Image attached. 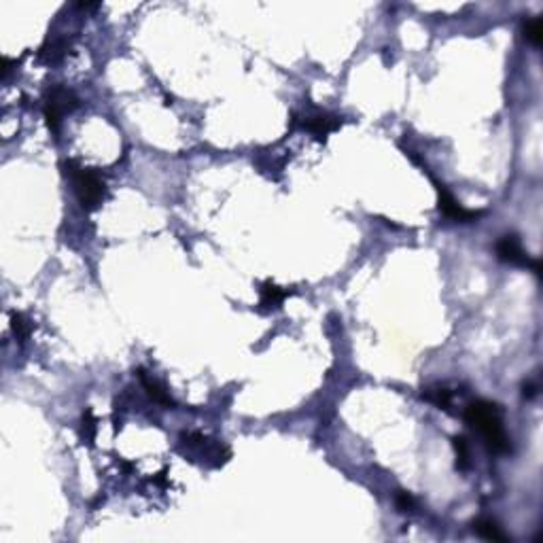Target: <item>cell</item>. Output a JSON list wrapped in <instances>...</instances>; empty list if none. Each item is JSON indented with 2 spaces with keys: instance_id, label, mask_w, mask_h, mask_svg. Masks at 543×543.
<instances>
[{
  "instance_id": "cell-4",
  "label": "cell",
  "mask_w": 543,
  "mask_h": 543,
  "mask_svg": "<svg viewBox=\"0 0 543 543\" xmlns=\"http://www.w3.org/2000/svg\"><path fill=\"white\" fill-rule=\"evenodd\" d=\"M433 183H435V189H437L439 210H441V214H446L448 219L459 221V223H471V221H475V219H480V217L484 214L482 210H467V208H463V206L457 202V198L446 189L443 183H437L435 178H433Z\"/></svg>"
},
{
  "instance_id": "cell-16",
  "label": "cell",
  "mask_w": 543,
  "mask_h": 543,
  "mask_svg": "<svg viewBox=\"0 0 543 543\" xmlns=\"http://www.w3.org/2000/svg\"><path fill=\"white\" fill-rule=\"evenodd\" d=\"M395 503H397V510H399V512H412V510L416 507L414 496H412L410 492H405V490H399V492L395 494Z\"/></svg>"
},
{
  "instance_id": "cell-10",
  "label": "cell",
  "mask_w": 543,
  "mask_h": 543,
  "mask_svg": "<svg viewBox=\"0 0 543 543\" xmlns=\"http://www.w3.org/2000/svg\"><path fill=\"white\" fill-rule=\"evenodd\" d=\"M287 297H289V291L278 287L276 283L267 281V283L261 285V308H265V310L281 308Z\"/></svg>"
},
{
  "instance_id": "cell-13",
  "label": "cell",
  "mask_w": 543,
  "mask_h": 543,
  "mask_svg": "<svg viewBox=\"0 0 543 543\" xmlns=\"http://www.w3.org/2000/svg\"><path fill=\"white\" fill-rule=\"evenodd\" d=\"M423 399L431 401L435 407L439 410H450V403H452V393L446 386H435V388H427L423 393Z\"/></svg>"
},
{
  "instance_id": "cell-18",
  "label": "cell",
  "mask_w": 543,
  "mask_h": 543,
  "mask_svg": "<svg viewBox=\"0 0 543 543\" xmlns=\"http://www.w3.org/2000/svg\"><path fill=\"white\" fill-rule=\"evenodd\" d=\"M535 395H537V386L535 384H524V397L533 399Z\"/></svg>"
},
{
  "instance_id": "cell-6",
  "label": "cell",
  "mask_w": 543,
  "mask_h": 543,
  "mask_svg": "<svg viewBox=\"0 0 543 543\" xmlns=\"http://www.w3.org/2000/svg\"><path fill=\"white\" fill-rule=\"evenodd\" d=\"M136 374H139L141 384L145 386L147 395H149L155 403H159V405H164V407H176V401L170 397V393L166 391V386H164L159 380H155L153 376H149L143 368L136 370Z\"/></svg>"
},
{
  "instance_id": "cell-8",
  "label": "cell",
  "mask_w": 543,
  "mask_h": 543,
  "mask_svg": "<svg viewBox=\"0 0 543 543\" xmlns=\"http://www.w3.org/2000/svg\"><path fill=\"white\" fill-rule=\"evenodd\" d=\"M340 125H342V121L331 115H314V117H306V121H304V127L308 132H312L314 136H319V139H325L327 134L336 132Z\"/></svg>"
},
{
  "instance_id": "cell-7",
  "label": "cell",
  "mask_w": 543,
  "mask_h": 543,
  "mask_svg": "<svg viewBox=\"0 0 543 543\" xmlns=\"http://www.w3.org/2000/svg\"><path fill=\"white\" fill-rule=\"evenodd\" d=\"M70 49V42L68 38H49L47 42L42 45L40 52H38V60L45 64H58L66 58Z\"/></svg>"
},
{
  "instance_id": "cell-15",
  "label": "cell",
  "mask_w": 543,
  "mask_h": 543,
  "mask_svg": "<svg viewBox=\"0 0 543 543\" xmlns=\"http://www.w3.org/2000/svg\"><path fill=\"white\" fill-rule=\"evenodd\" d=\"M524 36L530 45H535V47H539L541 45V38H543V28H541V19L539 17H530L524 22Z\"/></svg>"
},
{
  "instance_id": "cell-1",
  "label": "cell",
  "mask_w": 543,
  "mask_h": 543,
  "mask_svg": "<svg viewBox=\"0 0 543 543\" xmlns=\"http://www.w3.org/2000/svg\"><path fill=\"white\" fill-rule=\"evenodd\" d=\"M465 420L469 427H473L484 443L494 455H507L512 450L510 435L503 427V407L488 399H475L465 407Z\"/></svg>"
},
{
  "instance_id": "cell-17",
  "label": "cell",
  "mask_w": 543,
  "mask_h": 543,
  "mask_svg": "<svg viewBox=\"0 0 543 543\" xmlns=\"http://www.w3.org/2000/svg\"><path fill=\"white\" fill-rule=\"evenodd\" d=\"M17 64V60H13V58H9V56H5L3 58V77H7L11 70H13V66Z\"/></svg>"
},
{
  "instance_id": "cell-12",
  "label": "cell",
  "mask_w": 543,
  "mask_h": 543,
  "mask_svg": "<svg viewBox=\"0 0 543 543\" xmlns=\"http://www.w3.org/2000/svg\"><path fill=\"white\" fill-rule=\"evenodd\" d=\"M96 418H94V410L92 407H85L83 410V416H81V437L87 446H94V439H96Z\"/></svg>"
},
{
  "instance_id": "cell-9",
  "label": "cell",
  "mask_w": 543,
  "mask_h": 543,
  "mask_svg": "<svg viewBox=\"0 0 543 543\" xmlns=\"http://www.w3.org/2000/svg\"><path fill=\"white\" fill-rule=\"evenodd\" d=\"M473 530H475V535H480L482 539H486V541H494V543H510V535L496 524L494 520H490V518H480V520H475L473 522Z\"/></svg>"
},
{
  "instance_id": "cell-14",
  "label": "cell",
  "mask_w": 543,
  "mask_h": 543,
  "mask_svg": "<svg viewBox=\"0 0 543 543\" xmlns=\"http://www.w3.org/2000/svg\"><path fill=\"white\" fill-rule=\"evenodd\" d=\"M11 331L17 342H26V338L30 336V325L22 312H11Z\"/></svg>"
},
{
  "instance_id": "cell-3",
  "label": "cell",
  "mask_w": 543,
  "mask_h": 543,
  "mask_svg": "<svg viewBox=\"0 0 543 543\" xmlns=\"http://www.w3.org/2000/svg\"><path fill=\"white\" fill-rule=\"evenodd\" d=\"M77 107H79V98L68 87L54 85L47 89V94H45V100H42V113H45V119H47V127L52 129V134L60 132L62 117L66 113L74 111Z\"/></svg>"
},
{
  "instance_id": "cell-5",
  "label": "cell",
  "mask_w": 543,
  "mask_h": 543,
  "mask_svg": "<svg viewBox=\"0 0 543 543\" xmlns=\"http://www.w3.org/2000/svg\"><path fill=\"white\" fill-rule=\"evenodd\" d=\"M496 257L505 263H514V265H530L533 263V259H528V255L524 253L520 238L516 234H507L496 242Z\"/></svg>"
},
{
  "instance_id": "cell-11",
  "label": "cell",
  "mask_w": 543,
  "mask_h": 543,
  "mask_svg": "<svg viewBox=\"0 0 543 543\" xmlns=\"http://www.w3.org/2000/svg\"><path fill=\"white\" fill-rule=\"evenodd\" d=\"M452 446H455L457 452V469L459 471H467L471 467V452H469V441L463 435H457L452 439Z\"/></svg>"
},
{
  "instance_id": "cell-2",
  "label": "cell",
  "mask_w": 543,
  "mask_h": 543,
  "mask_svg": "<svg viewBox=\"0 0 543 543\" xmlns=\"http://www.w3.org/2000/svg\"><path fill=\"white\" fill-rule=\"evenodd\" d=\"M62 168H64V176L72 180L77 200L83 206V210L87 212L96 210L107 198V183L102 174L96 168H81L74 159H66Z\"/></svg>"
}]
</instances>
